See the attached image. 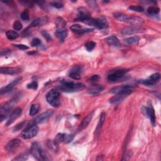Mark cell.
Instances as JSON below:
<instances>
[{"mask_svg":"<svg viewBox=\"0 0 161 161\" xmlns=\"http://www.w3.org/2000/svg\"><path fill=\"white\" fill-rule=\"evenodd\" d=\"M85 88V86L83 83H74L68 79L62 80L61 85L58 87V91L66 93H72L83 90Z\"/></svg>","mask_w":161,"mask_h":161,"instance_id":"6da1fadb","label":"cell"},{"mask_svg":"<svg viewBox=\"0 0 161 161\" xmlns=\"http://www.w3.org/2000/svg\"><path fill=\"white\" fill-rule=\"evenodd\" d=\"M115 18L120 21L127 23L135 26L142 25L144 23V20L138 17L128 15V14H123L122 13H114Z\"/></svg>","mask_w":161,"mask_h":161,"instance_id":"7a4b0ae2","label":"cell"},{"mask_svg":"<svg viewBox=\"0 0 161 161\" xmlns=\"http://www.w3.org/2000/svg\"><path fill=\"white\" fill-rule=\"evenodd\" d=\"M128 71L126 69H120L112 71L108 74L107 79L109 83H116L125 79V74Z\"/></svg>","mask_w":161,"mask_h":161,"instance_id":"3957f363","label":"cell"},{"mask_svg":"<svg viewBox=\"0 0 161 161\" xmlns=\"http://www.w3.org/2000/svg\"><path fill=\"white\" fill-rule=\"evenodd\" d=\"M30 153L34 158L38 160H47L46 153L42 150L40 144L37 142L32 144L30 149Z\"/></svg>","mask_w":161,"mask_h":161,"instance_id":"277c9868","label":"cell"},{"mask_svg":"<svg viewBox=\"0 0 161 161\" xmlns=\"http://www.w3.org/2000/svg\"><path fill=\"white\" fill-rule=\"evenodd\" d=\"M47 101L53 107H58L60 105V93L56 90H51L46 94Z\"/></svg>","mask_w":161,"mask_h":161,"instance_id":"5b68a950","label":"cell"},{"mask_svg":"<svg viewBox=\"0 0 161 161\" xmlns=\"http://www.w3.org/2000/svg\"><path fill=\"white\" fill-rule=\"evenodd\" d=\"M38 131L39 128L35 123L31 126H29L23 131L22 133L21 134V137L24 139H30L37 135Z\"/></svg>","mask_w":161,"mask_h":161,"instance_id":"8992f818","label":"cell"},{"mask_svg":"<svg viewBox=\"0 0 161 161\" xmlns=\"http://www.w3.org/2000/svg\"><path fill=\"white\" fill-rule=\"evenodd\" d=\"M84 71V68L83 65H77L72 67L69 71V74L70 77L75 80H79L81 77V74H83Z\"/></svg>","mask_w":161,"mask_h":161,"instance_id":"52a82bcc","label":"cell"},{"mask_svg":"<svg viewBox=\"0 0 161 161\" xmlns=\"http://www.w3.org/2000/svg\"><path fill=\"white\" fill-rule=\"evenodd\" d=\"M54 113V111L52 109H49L46 112H43L36 117V118L34 120V123L35 124L43 123L47 122Z\"/></svg>","mask_w":161,"mask_h":161,"instance_id":"ba28073f","label":"cell"},{"mask_svg":"<svg viewBox=\"0 0 161 161\" xmlns=\"http://www.w3.org/2000/svg\"><path fill=\"white\" fill-rule=\"evenodd\" d=\"M131 93H132V90L116 94L115 96H114L109 99V103L111 104L118 103L122 101L123 99H125L127 96H128L130 94H131Z\"/></svg>","mask_w":161,"mask_h":161,"instance_id":"9c48e42d","label":"cell"},{"mask_svg":"<svg viewBox=\"0 0 161 161\" xmlns=\"http://www.w3.org/2000/svg\"><path fill=\"white\" fill-rule=\"evenodd\" d=\"M73 138H74V136L72 135H68L66 134H62L59 133L56 135L55 141L58 144L62 142L65 143H69L71 142Z\"/></svg>","mask_w":161,"mask_h":161,"instance_id":"30bf717a","label":"cell"},{"mask_svg":"<svg viewBox=\"0 0 161 161\" xmlns=\"http://www.w3.org/2000/svg\"><path fill=\"white\" fill-rule=\"evenodd\" d=\"M142 29L138 26H131L125 27L122 29L120 33L121 34L125 35H132L136 33H139L142 32Z\"/></svg>","mask_w":161,"mask_h":161,"instance_id":"8fae6325","label":"cell"},{"mask_svg":"<svg viewBox=\"0 0 161 161\" xmlns=\"http://www.w3.org/2000/svg\"><path fill=\"white\" fill-rule=\"evenodd\" d=\"M133 88H134V86L133 85H123L120 86L113 87L112 89L109 90V93L116 94L118 93L128 91L130 90H132Z\"/></svg>","mask_w":161,"mask_h":161,"instance_id":"7c38bea8","label":"cell"},{"mask_svg":"<svg viewBox=\"0 0 161 161\" xmlns=\"http://www.w3.org/2000/svg\"><path fill=\"white\" fill-rule=\"evenodd\" d=\"M91 18V14L86 8L84 7H80L78 8V14H77V20L83 21L85 20Z\"/></svg>","mask_w":161,"mask_h":161,"instance_id":"4fadbf2b","label":"cell"},{"mask_svg":"<svg viewBox=\"0 0 161 161\" xmlns=\"http://www.w3.org/2000/svg\"><path fill=\"white\" fill-rule=\"evenodd\" d=\"M21 113H22V109H21V108H17L10 115L8 121L6 122V125L7 126L10 125L11 124H12L18 118H19L21 115Z\"/></svg>","mask_w":161,"mask_h":161,"instance_id":"5bb4252c","label":"cell"},{"mask_svg":"<svg viewBox=\"0 0 161 161\" xmlns=\"http://www.w3.org/2000/svg\"><path fill=\"white\" fill-rule=\"evenodd\" d=\"M108 26V22L106 20V18L103 17L101 16L99 18L95 19L94 20V27H96L98 29H104L107 28Z\"/></svg>","mask_w":161,"mask_h":161,"instance_id":"9a60e30c","label":"cell"},{"mask_svg":"<svg viewBox=\"0 0 161 161\" xmlns=\"http://www.w3.org/2000/svg\"><path fill=\"white\" fill-rule=\"evenodd\" d=\"M21 144V140L20 139L16 138V139H13V140L10 141L8 144L6 146V150L9 151V152H13L14 150H16Z\"/></svg>","mask_w":161,"mask_h":161,"instance_id":"2e32d148","label":"cell"},{"mask_svg":"<svg viewBox=\"0 0 161 161\" xmlns=\"http://www.w3.org/2000/svg\"><path fill=\"white\" fill-rule=\"evenodd\" d=\"M17 101L15 99H11L8 101L6 102L3 103L0 108V112L2 113L5 112H8L14 107V106L16 105Z\"/></svg>","mask_w":161,"mask_h":161,"instance_id":"e0dca14e","label":"cell"},{"mask_svg":"<svg viewBox=\"0 0 161 161\" xmlns=\"http://www.w3.org/2000/svg\"><path fill=\"white\" fill-rule=\"evenodd\" d=\"M94 114V111H93L92 112H91L90 114H88L85 117L84 120L82 121L81 123L79 125L78 127V131H81L88 126V125L93 118Z\"/></svg>","mask_w":161,"mask_h":161,"instance_id":"ac0fdd59","label":"cell"},{"mask_svg":"<svg viewBox=\"0 0 161 161\" xmlns=\"http://www.w3.org/2000/svg\"><path fill=\"white\" fill-rule=\"evenodd\" d=\"M21 72V69L19 68H1L0 72L3 74L14 75L17 74Z\"/></svg>","mask_w":161,"mask_h":161,"instance_id":"d6986e66","label":"cell"},{"mask_svg":"<svg viewBox=\"0 0 161 161\" xmlns=\"http://www.w3.org/2000/svg\"><path fill=\"white\" fill-rule=\"evenodd\" d=\"M148 117H149V118L150 120V122L152 124V125L154 127L156 125V115H155V110L154 108L153 107L152 103L151 101L148 102Z\"/></svg>","mask_w":161,"mask_h":161,"instance_id":"ffe728a7","label":"cell"},{"mask_svg":"<svg viewBox=\"0 0 161 161\" xmlns=\"http://www.w3.org/2000/svg\"><path fill=\"white\" fill-rule=\"evenodd\" d=\"M21 77H18V78H17L16 79H14V80H13L12 82L9 83L8 85H6V86L2 87V88L1 89V90H0V93H1V94H3L4 93H8L10 91H11L14 88V87L15 86L19 83V81L21 80Z\"/></svg>","mask_w":161,"mask_h":161,"instance_id":"44dd1931","label":"cell"},{"mask_svg":"<svg viewBox=\"0 0 161 161\" xmlns=\"http://www.w3.org/2000/svg\"><path fill=\"white\" fill-rule=\"evenodd\" d=\"M104 90V87L101 85L97 84H94L91 85L88 89V93L91 94L95 95L98 94L99 93L102 92Z\"/></svg>","mask_w":161,"mask_h":161,"instance_id":"7402d4cb","label":"cell"},{"mask_svg":"<svg viewBox=\"0 0 161 161\" xmlns=\"http://www.w3.org/2000/svg\"><path fill=\"white\" fill-rule=\"evenodd\" d=\"M56 30H64L66 28V22L62 17H57L55 19Z\"/></svg>","mask_w":161,"mask_h":161,"instance_id":"603a6c76","label":"cell"},{"mask_svg":"<svg viewBox=\"0 0 161 161\" xmlns=\"http://www.w3.org/2000/svg\"><path fill=\"white\" fill-rule=\"evenodd\" d=\"M105 118H106V113L105 112H103L100 115V118H99L98 124L96 130H95V136L96 137L99 136L101 130V128H102V126H103V123L105 122Z\"/></svg>","mask_w":161,"mask_h":161,"instance_id":"cb8c5ba5","label":"cell"},{"mask_svg":"<svg viewBox=\"0 0 161 161\" xmlns=\"http://www.w3.org/2000/svg\"><path fill=\"white\" fill-rule=\"evenodd\" d=\"M105 41L108 43V44L110 45V46H115V47H119L121 45L119 39L117 38L116 36H113V35L110 36H109V37L106 38L105 39Z\"/></svg>","mask_w":161,"mask_h":161,"instance_id":"d4e9b609","label":"cell"},{"mask_svg":"<svg viewBox=\"0 0 161 161\" xmlns=\"http://www.w3.org/2000/svg\"><path fill=\"white\" fill-rule=\"evenodd\" d=\"M47 21L46 18H38L33 20L32 24L29 26V28H33L35 27H38L40 25H42L43 24H46Z\"/></svg>","mask_w":161,"mask_h":161,"instance_id":"484cf974","label":"cell"},{"mask_svg":"<svg viewBox=\"0 0 161 161\" xmlns=\"http://www.w3.org/2000/svg\"><path fill=\"white\" fill-rule=\"evenodd\" d=\"M55 35L58 37V39H59L61 41H64L65 39L67 38L68 35V32L67 30V29H65V30H56Z\"/></svg>","mask_w":161,"mask_h":161,"instance_id":"4316f807","label":"cell"},{"mask_svg":"<svg viewBox=\"0 0 161 161\" xmlns=\"http://www.w3.org/2000/svg\"><path fill=\"white\" fill-rule=\"evenodd\" d=\"M6 36L8 40H13L18 37V33L16 31L10 30L6 32Z\"/></svg>","mask_w":161,"mask_h":161,"instance_id":"83f0119b","label":"cell"},{"mask_svg":"<svg viewBox=\"0 0 161 161\" xmlns=\"http://www.w3.org/2000/svg\"><path fill=\"white\" fill-rule=\"evenodd\" d=\"M139 40L140 39H139V38L137 36H131V37L126 39L125 41L129 45H136L138 43Z\"/></svg>","mask_w":161,"mask_h":161,"instance_id":"f1b7e54d","label":"cell"},{"mask_svg":"<svg viewBox=\"0 0 161 161\" xmlns=\"http://www.w3.org/2000/svg\"><path fill=\"white\" fill-rule=\"evenodd\" d=\"M39 109V105L37 103L33 104L30 109V112H29V115L30 116H34L38 112Z\"/></svg>","mask_w":161,"mask_h":161,"instance_id":"f546056e","label":"cell"},{"mask_svg":"<svg viewBox=\"0 0 161 161\" xmlns=\"http://www.w3.org/2000/svg\"><path fill=\"white\" fill-rule=\"evenodd\" d=\"M28 158V153H21L19 156H18L17 157L13 159V160H17V161H24L27 160Z\"/></svg>","mask_w":161,"mask_h":161,"instance_id":"4dcf8cb0","label":"cell"},{"mask_svg":"<svg viewBox=\"0 0 161 161\" xmlns=\"http://www.w3.org/2000/svg\"><path fill=\"white\" fill-rule=\"evenodd\" d=\"M96 43H95L94 42L90 41V42H87L86 43L85 47L87 51L90 52V51H92L95 48V47H96Z\"/></svg>","mask_w":161,"mask_h":161,"instance_id":"1f68e13d","label":"cell"},{"mask_svg":"<svg viewBox=\"0 0 161 161\" xmlns=\"http://www.w3.org/2000/svg\"><path fill=\"white\" fill-rule=\"evenodd\" d=\"M140 83L142 84H144V85H146V86H152V85H153L156 84L157 83L153 81V80H152V79H150V78L148 79H142V80H140L138 81Z\"/></svg>","mask_w":161,"mask_h":161,"instance_id":"d6a6232c","label":"cell"},{"mask_svg":"<svg viewBox=\"0 0 161 161\" xmlns=\"http://www.w3.org/2000/svg\"><path fill=\"white\" fill-rule=\"evenodd\" d=\"M160 9L157 7L150 6L147 9V12L150 14H157L159 13Z\"/></svg>","mask_w":161,"mask_h":161,"instance_id":"836d02e7","label":"cell"},{"mask_svg":"<svg viewBox=\"0 0 161 161\" xmlns=\"http://www.w3.org/2000/svg\"><path fill=\"white\" fill-rule=\"evenodd\" d=\"M58 144L54 140V141H49L47 145L48 147L52 150H57V147H58Z\"/></svg>","mask_w":161,"mask_h":161,"instance_id":"e575fe53","label":"cell"},{"mask_svg":"<svg viewBox=\"0 0 161 161\" xmlns=\"http://www.w3.org/2000/svg\"><path fill=\"white\" fill-rule=\"evenodd\" d=\"M21 18L24 21H28L30 17H29V12L27 10H24V11L21 13Z\"/></svg>","mask_w":161,"mask_h":161,"instance_id":"d590c367","label":"cell"},{"mask_svg":"<svg viewBox=\"0 0 161 161\" xmlns=\"http://www.w3.org/2000/svg\"><path fill=\"white\" fill-rule=\"evenodd\" d=\"M128 9L131 11L136 12H142L144 11L142 7L140 6H131L129 7Z\"/></svg>","mask_w":161,"mask_h":161,"instance_id":"8d00e7d4","label":"cell"},{"mask_svg":"<svg viewBox=\"0 0 161 161\" xmlns=\"http://www.w3.org/2000/svg\"><path fill=\"white\" fill-rule=\"evenodd\" d=\"M22 24H21L20 21H15L13 24V28L15 30H20L22 29Z\"/></svg>","mask_w":161,"mask_h":161,"instance_id":"74e56055","label":"cell"},{"mask_svg":"<svg viewBox=\"0 0 161 161\" xmlns=\"http://www.w3.org/2000/svg\"><path fill=\"white\" fill-rule=\"evenodd\" d=\"M83 27L78 25V24H74V25H73L71 27V30L73 32H74L75 33L77 34V33L80 30V29H81Z\"/></svg>","mask_w":161,"mask_h":161,"instance_id":"f35d334b","label":"cell"},{"mask_svg":"<svg viewBox=\"0 0 161 161\" xmlns=\"http://www.w3.org/2000/svg\"><path fill=\"white\" fill-rule=\"evenodd\" d=\"M27 87L28 89H32V90H36L38 87V83L35 80H33L32 83H29L27 84Z\"/></svg>","mask_w":161,"mask_h":161,"instance_id":"ab89813d","label":"cell"},{"mask_svg":"<svg viewBox=\"0 0 161 161\" xmlns=\"http://www.w3.org/2000/svg\"><path fill=\"white\" fill-rule=\"evenodd\" d=\"M41 43H42V42L39 39L35 38L32 40L31 42V46L32 47H38L41 45Z\"/></svg>","mask_w":161,"mask_h":161,"instance_id":"60d3db41","label":"cell"},{"mask_svg":"<svg viewBox=\"0 0 161 161\" xmlns=\"http://www.w3.org/2000/svg\"><path fill=\"white\" fill-rule=\"evenodd\" d=\"M50 5H52L53 7H55V8H58V9L62 8L64 6L63 3L60 2H52L50 3Z\"/></svg>","mask_w":161,"mask_h":161,"instance_id":"b9f144b4","label":"cell"},{"mask_svg":"<svg viewBox=\"0 0 161 161\" xmlns=\"http://www.w3.org/2000/svg\"><path fill=\"white\" fill-rule=\"evenodd\" d=\"M160 74L159 73H155V74H152L149 78L152 80H153V81L157 83L159 81V80L160 79Z\"/></svg>","mask_w":161,"mask_h":161,"instance_id":"7bdbcfd3","label":"cell"},{"mask_svg":"<svg viewBox=\"0 0 161 161\" xmlns=\"http://www.w3.org/2000/svg\"><path fill=\"white\" fill-rule=\"evenodd\" d=\"M42 35H43V37H44L47 41H50V40H52V37H51V36L45 30H43L42 31Z\"/></svg>","mask_w":161,"mask_h":161,"instance_id":"ee69618b","label":"cell"},{"mask_svg":"<svg viewBox=\"0 0 161 161\" xmlns=\"http://www.w3.org/2000/svg\"><path fill=\"white\" fill-rule=\"evenodd\" d=\"M13 46L15 47L18 48V49L22 50H26L29 49V47L27 46L24 45V44H14Z\"/></svg>","mask_w":161,"mask_h":161,"instance_id":"f6af8a7d","label":"cell"},{"mask_svg":"<svg viewBox=\"0 0 161 161\" xmlns=\"http://www.w3.org/2000/svg\"><path fill=\"white\" fill-rule=\"evenodd\" d=\"M25 123H26V121H24V122H21V123H19L18 125H17V126H15V127H14L13 130H14V131H17L20 130L21 128H22V127L25 125Z\"/></svg>","mask_w":161,"mask_h":161,"instance_id":"bcb514c9","label":"cell"},{"mask_svg":"<svg viewBox=\"0 0 161 161\" xmlns=\"http://www.w3.org/2000/svg\"><path fill=\"white\" fill-rule=\"evenodd\" d=\"M131 156H132V152H130V151H128V152H126V153H125V156H124V157L123 158V160H129L130 158H131Z\"/></svg>","mask_w":161,"mask_h":161,"instance_id":"7dc6e473","label":"cell"},{"mask_svg":"<svg viewBox=\"0 0 161 161\" xmlns=\"http://www.w3.org/2000/svg\"><path fill=\"white\" fill-rule=\"evenodd\" d=\"M99 77L98 75H94L93 76H92L90 78V81H91V82H96L99 79Z\"/></svg>","mask_w":161,"mask_h":161,"instance_id":"c3c4849f","label":"cell"},{"mask_svg":"<svg viewBox=\"0 0 161 161\" xmlns=\"http://www.w3.org/2000/svg\"><path fill=\"white\" fill-rule=\"evenodd\" d=\"M6 118V116H5L2 114L0 115V120H1V122H3L4 120V119H5Z\"/></svg>","mask_w":161,"mask_h":161,"instance_id":"681fc988","label":"cell"},{"mask_svg":"<svg viewBox=\"0 0 161 161\" xmlns=\"http://www.w3.org/2000/svg\"><path fill=\"white\" fill-rule=\"evenodd\" d=\"M36 52H28L27 54H28V55H33V54H35Z\"/></svg>","mask_w":161,"mask_h":161,"instance_id":"f907efd6","label":"cell"}]
</instances>
